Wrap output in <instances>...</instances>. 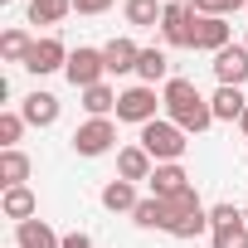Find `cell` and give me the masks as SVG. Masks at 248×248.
I'll return each instance as SVG.
<instances>
[{
	"instance_id": "obj_1",
	"label": "cell",
	"mask_w": 248,
	"mask_h": 248,
	"mask_svg": "<svg viewBox=\"0 0 248 248\" xmlns=\"http://www.w3.org/2000/svg\"><path fill=\"white\" fill-rule=\"evenodd\" d=\"M161 102H166V117L175 122V127L190 137H200V132H209L214 127V107H209V97L190 83V78H170L166 88H161Z\"/></svg>"
},
{
	"instance_id": "obj_2",
	"label": "cell",
	"mask_w": 248,
	"mask_h": 248,
	"mask_svg": "<svg viewBox=\"0 0 248 248\" xmlns=\"http://www.w3.org/2000/svg\"><path fill=\"white\" fill-rule=\"evenodd\" d=\"M141 146L151 151V161L156 166H170V161H180L185 156V132L175 127V122L170 117H156V122H146V127H141Z\"/></svg>"
},
{
	"instance_id": "obj_3",
	"label": "cell",
	"mask_w": 248,
	"mask_h": 248,
	"mask_svg": "<svg viewBox=\"0 0 248 248\" xmlns=\"http://www.w3.org/2000/svg\"><path fill=\"white\" fill-rule=\"evenodd\" d=\"M156 107H166L156 88H146V83L122 88V97H117V122H137V127H146V122H156Z\"/></svg>"
},
{
	"instance_id": "obj_4",
	"label": "cell",
	"mask_w": 248,
	"mask_h": 248,
	"mask_svg": "<svg viewBox=\"0 0 248 248\" xmlns=\"http://www.w3.org/2000/svg\"><path fill=\"white\" fill-rule=\"evenodd\" d=\"M195 10L180 5V0H166V15H161V39L170 49H195Z\"/></svg>"
},
{
	"instance_id": "obj_5",
	"label": "cell",
	"mask_w": 248,
	"mask_h": 248,
	"mask_svg": "<svg viewBox=\"0 0 248 248\" xmlns=\"http://www.w3.org/2000/svg\"><path fill=\"white\" fill-rule=\"evenodd\" d=\"M117 146V127H112V117H88L83 127L73 132V151L78 156H107Z\"/></svg>"
},
{
	"instance_id": "obj_6",
	"label": "cell",
	"mask_w": 248,
	"mask_h": 248,
	"mask_svg": "<svg viewBox=\"0 0 248 248\" xmlns=\"http://www.w3.org/2000/svg\"><path fill=\"white\" fill-rule=\"evenodd\" d=\"M63 73H68V83H73L78 93H83V88H97V83H107L102 49H83V44H78V49L68 54V68H63Z\"/></svg>"
},
{
	"instance_id": "obj_7",
	"label": "cell",
	"mask_w": 248,
	"mask_h": 248,
	"mask_svg": "<svg viewBox=\"0 0 248 248\" xmlns=\"http://www.w3.org/2000/svg\"><path fill=\"white\" fill-rule=\"evenodd\" d=\"M68 54L73 49H63V39H54V34H44V39H34V49H30V59L20 63V68H30V73H59V68H68Z\"/></svg>"
},
{
	"instance_id": "obj_8",
	"label": "cell",
	"mask_w": 248,
	"mask_h": 248,
	"mask_svg": "<svg viewBox=\"0 0 248 248\" xmlns=\"http://www.w3.org/2000/svg\"><path fill=\"white\" fill-rule=\"evenodd\" d=\"M214 78H219V88H243L248 83V49L243 44L219 49L214 54Z\"/></svg>"
},
{
	"instance_id": "obj_9",
	"label": "cell",
	"mask_w": 248,
	"mask_h": 248,
	"mask_svg": "<svg viewBox=\"0 0 248 248\" xmlns=\"http://www.w3.org/2000/svg\"><path fill=\"white\" fill-rule=\"evenodd\" d=\"M151 170H156V161H151V151L137 141V146H122L117 151V180H151Z\"/></svg>"
},
{
	"instance_id": "obj_10",
	"label": "cell",
	"mask_w": 248,
	"mask_h": 248,
	"mask_svg": "<svg viewBox=\"0 0 248 248\" xmlns=\"http://www.w3.org/2000/svg\"><path fill=\"white\" fill-rule=\"evenodd\" d=\"M229 20H219V15H200L195 20V49H204V54H219V49H229Z\"/></svg>"
},
{
	"instance_id": "obj_11",
	"label": "cell",
	"mask_w": 248,
	"mask_h": 248,
	"mask_svg": "<svg viewBox=\"0 0 248 248\" xmlns=\"http://www.w3.org/2000/svg\"><path fill=\"white\" fill-rule=\"evenodd\" d=\"M146 185H151V195H156V200H175L180 190H190V175H185V166H180V161H170V166H156Z\"/></svg>"
},
{
	"instance_id": "obj_12",
	"label": "cell",
	"mask_w": 248,
	"mask_h": 248,
	"mask_svg": "<svg viewBox=\"0 0 248 248\" xmlns=\"http://www.w3.org/2000/svg\"><path fill=\"white\" fill-rule=\"evenodd\" d=\"M137 59H141V49H137V39H107L102 44V63H107V73H137Z\"/></svg>"
},
{
	"instance_id": "obj_13",
	"label": "cell",
	"mask_w": 248,
	"mask_h": 248,
	"mask_svg": "<svg viewBox=\"0 0 248 248\" xmlns=\"http://www.w3.org/2000/svg\"><path fill=\"white\" fill-rule=\"evenodd\" d=\"M20 117L30 122V127H54V122H59V97L54 93H30L20 102Z\"/></svg>"
},
{
	"instance_id": "obj_14",
	"label": "cell",
	"mask_w": 248,
	"mask_h": 248,
	"mask_svg": "<svg viewBox=\"0 0 248 248\" xmlns=\"http://www.w3.org/2000/svg\"><path fill=\"white\" fill-rule=\"evenodd\" d=\"M15 248H63V238L44 219H25V224H15Z\"/></svg>"
},
{
	"instance_id": "obj_15",
	"label": "cell",
	"mask_w": 248,
	"mask_h": 248,
	"mask_svg": "<svg viewBox=\"0 0 248 248\" xmlns=\"http://www.w3.org/2000/svg\"><path fill=\"white\" fill-rule=\"evenodd\" d=\"M0 209H5V219L25 224V219H34V214H39V200H34V190H30V185H15V190L0 195Z\"/></svg>"
},
{
	"instance_id": "obj_16",
	"label": "cell",
	"mask_w": 248,
	"mask_h": 248,
	"mask_svg": "<svg viewBox=\"0 0 248 248\" xmlns=\"http://www.w3.org/2000/svg\"><path fill=\"white\" fill-rule=\"evenodd\" d=\"M137 78H141L146 88L170 83V54H166V49H141V59H137Z\"/></svg>"
},
{
	"instance_id": "obj_17",
	"label": "cell",
	"mask_w": 248,
	"mask_h": 248,
	"mask_svg": "<svg viewBox=\"0 0 248 248\" xmlns=\"http://www.w3.org/2000/svg\"><path fill=\"white\" fill-rule=\"evenodd\" d=\"M137 204H141V195H137L132 180H107V185H102V209H112V214H132Z\"/></svg>"
},
{
	"instance_id": "obj_18",
	"label": "cell",
	"mask_w": 248,
	"mask_h": 248,
	"mask_svg": "<svg viewBox=\"0 0 248 248\" xmlns=\"http://www.w3.org/2000/svg\"><path fill=\"white\" fill-rule=\"evenodd\" d=\"M209 107H214V122H238L248 112V97H243V88H214Z\"/></svg>"
},
{
	"instance_id": "obj_19",
	"label": "cell",
	"mask_w": 248,
	"mask_h": 248,
	"mask_svg": "<svg viewBox=\"0 0 248 248\" xmlns=\"http://www.w3.org/2000/svg\"><path fill=\"white\" fill-rule=\"evenodd\" d=\"M127 25L132 30H161V15H166V5L161 0H127Z\"/></svg>"
},
{
	"instance_id": "obj_20",
	"label": "cell",
	"mask_w": 248,
	"mask_h": 248,
	"mask_svg": "<svg viewBox=\"0 0 248 248\" xmlns=\"http://www.w3.org/2000/svg\"><path fill=\"white\" fill-rule=\"evenodd\" d=\"M30 156L15 146V151H0V185H5V190H15V185H25L30 180Z\"/></svg>"
},
{
	"instance_id": "obj_21",
	"label": "cell",
	"mask_w": 248,
	"mask_h": 248,
	"mask_svg": "<svg viewBox=\"0 0 248 248\" xmlns=\"http://www.w3.org/2000/svg\"><path fill=\"white\" fill-rule=\"evenodd\" d=\"M132 219H137V229H170V209H166V200H156V195H146V200L132 209Z\"/></svg>"
},
{
	"instance_id": "obj_22",
	"label": "cell",
	"mask_w": 248,
	"mask_h": 248,
	"mask_svg": "<svg viewBox=\"0 0 248 248\" xmlns=\"http://www.w3.org/2000/svg\"><path fill=\"white\" fill-rule=\"evenodd\" d=\"M117 88H107V83H97V88H83V112L88 117H107V112H117Z\"/></svg>"
},
{
	"instance_id": "obj_23",
	"label": "cell",
	"mask_w": 248,
	"mask_h": 248,
	"mask_svg": "<svg viewBox=\"0 0 248 248\" xmlns=\"http://www.w3.org/2000/svg\"><path fill=\"white\" fill-rule=\"evenodd\" d=\"M73 15V0H30V25H59Z\"/></svg>"
},
{
	"instance_id": "obj_24",
	"label": "cell",
	"mask_w": 248,
	"mask_h": 248,
	"mask_svg": "<svg viewBox=\"0 0 248 248\" xmlns=\"http://www.w3.org/2000/svg\"><path fill=\"white\" fill-rule=\"evenodd\" d=\"M166 233H170V238H200V233H209V209H195V214H175Z\"/></svg>"
},
{
	"instance_id": "obj_25",
	"label": "cell",
	"mask_w": 248,
	"mask_h": 248,
	"mask_svg": "<svg viewBox=\"0 0 248 248\" xmlns=\"http://www.w3.org/2000/svg\"><path fill=\"white\" fill-rule=\"evenodd\" d=\"M30 49H34V39L25 30H5V34H0V59H5V63H25Z\"/></svg>"
},
{
	"instance_id": "obj_26",
	"label": "cell",
	"mask_w": 248,
	"mask_h": 248,
	"mask_svg": "<svg viewBox=\"0 0 248 248\" xmlns=\"http://www.w3.org/2000/svg\"><path fill=\"white\" fill-rule=\"evenodd\" d=\"M209 238H214V248H248V224L238 219V224H219V229H209Z\"/></svg>"
},
{
	"instance_id": "obj_27",
	"label": "cell",
	"mask_w": 248,
	"mask_h": 248,
	"mask_svg": "<svg viewBox=\"0 0 248 248\" xmlns=\"http://www.w3.org/2000/svg\"><path fill=\"white\" fill-rule=\"evenodd\" d=\"M25 127H30V122H25L20 112H0V146L15 151V146H20V137H25Z\"/></svg>"
},
{
	"instance_id": "obj_28",
	"label": "cell",
	"mask_w": 248,
	"mask_h": 248,
	"mask_svg": "<svg viewBox=\"0 0 248 248\" xmlns=\"http://www.w3.org/2000/svg\"><path fill=\"white\" fill-rule=\"evenodd\" d=\"M248 0H190V10L195 15H219V20H229L233 10H243Z\"/></svg>"
},
{
	"instance_id": "obj_29",
	"label": "cell",
	"mask_w": 248,
	"mask_h": 248,
	"mask_svg": "<svg viewBox=\"0 0 248 248\" xmlns=\"http://www.w3.org/2000/svg\"><path fill=\"white\" fill-rule=\"evenodd\" d=\"M166 209H170V219H175V214H195V209H204V204H200V195H195V185H190V190H180L175 200H166Z\"/></svg>"
},
{
	"instance_id": "obj_30",
	"label": "cell",
	"mask_w": 248,
	"mask_h": 248,
	"mask_svg": "<svg viewBox=\"0 0 248 248\" xmlns=\"http://www.w3.org/2000/svg\"><path fill=\"white\" fill-rule=\"evenodd\" d=\"M243 219V209H233V204H214L209 209V229H219V224H238Z\"/></svg>"
},
{
	"instance_id": "obj_31",
	"label": "cell",
	"mask_w": 248,
	"mask_h": 248,
	"mask_svg": "<svg viewBox=\"0 0 248 248\" xmlns=\"http://www.w3.org/2000/svg\"><path fill=\"white\" fill-rule=\"evenodd\" d=\"M73 10H78V15H107L112 0H73Z\"/></svg>"
},
{
	"instance_id": "obj_32",
	"label": "cell",
	"mask_w": 248,
	"mask_h": 248,
	"mask_svg": "<svg viewBox=\"0 0 248 248\" xmlns=\"http://www.w3.org/2000/svg\"><path fill=\"white\" fill-rule=\"evenodd\" d=\"M63 248H93V238L83 229H73V233H63Z\"/></svg>"
},
{
	"instance_id": "obj_33",
	"label": "cell",
	"mask_w": 248,
	"mask_h": 248,
	"mask_svg": "<svg viewBox=\"0 0 248 248\" xmlns=\"http://www.w3.org/2000/svg\"><path fill=\"white\" fill-rule=\"evenodd\" d=\"M238 132H243V141H248V112H243V117H238Z\"/></svg>"
},
{
	"instance_id": "obj_34",
	"label": "cell",
	"mask_w": 248,
	"mask_h": 248,
	"mask_svg": "<svg viewBox=\"0 0 248 248\" xmlns=\"http://www.w3.org/2000/svg\"><path fill=\"white\" fill-rule=\"evenodd\" d=\"M243 224H248V204H243Z\"/></svg>"
},
{
	"instance_id": "obj_35",
	"label": "cell",
	"mask_w": 248,
	"mask_h": 248,
	"mask_svg": "<svg viewBox=\"0 0 248 248\" xmlns=\"http://www.w3.org/2000/svg\"><path fill=\"white\" fill-rule=\"evenodd\" d=\"M243 49H248V34H243Z\"/></svg>"
},
{
	"instance_id": "obj_36",
	"label": "cell",
	"mask_w": 248,
	"mask_h": 248,
	"mask_svg": "<svg viewBox=\"0 0 248 248\" xmlns=\"http://www.w3.org/2000/svg\"><path fill=\"white\" fill-rule=\"evenodd\" d=\"M0 5H10V0H0Z\"/></svg>"
},
{
	"instance_id": "obj_37",
	"label": "cell",
	"mask_w": 248,
	"mask_h": 248,
	"mask_svg": "<svg viewBox=\"0 0 248 248\" xmlns=\"http://www.w3.org/2000/svg\"><path fill=\"white\" fill-rule=\"evenodd\" d=\"M180 5H190V0H180Z\"/></svg>"
}]
</instances>
